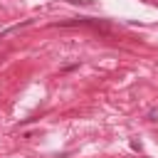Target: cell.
<instances>
[{"label": "cell", "mask_w": 158, "mask_h": 158, "mask_svg": "<svg viewBox=\"0 0 158 158\" xmlns=\"http://www.w3.org/2000/svg\"><path fill=\"white\" fill-rule=\"evenodd\" d=\"M148 118H151V121H158V109H151V111H148Z\"/></svg>", "instance_id": "cell-1"}, {"label": "cell", "mask_w": 158, "mask_h": 158, "mask_svg": "<svg viewBox=\"0 0 158 158\" xmlns=\"http://www.w3.org/2000/svg\"><path fill=\"white\" fill-rule=\"evenodd\" d=\"M69 2H74V5H91V0H69Z\"/></svg>", "instance_id": "cell-2"}]
</instances>
